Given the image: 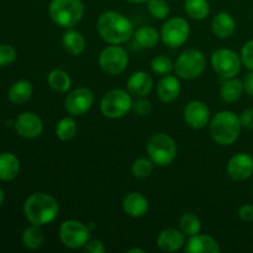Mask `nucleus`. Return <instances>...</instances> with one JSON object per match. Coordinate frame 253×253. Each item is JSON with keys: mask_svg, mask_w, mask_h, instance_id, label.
I'll return each instance as SVG.
<instances>
[{"mask_svg": "<svg viewBox=\"0 0 253 253\" xmlns=\"http://www.w3.org/2000/svg\"><path fill=\"white\" fill-rule=\"evenodd\" d=\"M96 30L101 39L109 44H121L131 39L133 35L132 22L114 10L103 12L96 21Z\"/></svg>", "mask_w": 253, "mask_h": 253, "instance_id": "f257e3e1", "label": "nucleus"}, {"mask_svg": "<svg viewBox=\"0 0 253 253\" xmlns=\"http://www.w3.org/2000/svg\"><path fill=\"white\" fill-rule=\"evenodd\" d=\"M58 212V202L47 193H35L27 198L24 204L25 217L32 225L43 226L49 224L56 219Z\"/></svg>", "mask_w": 253, "mask_h": 253, "instance_id": "f03ea898", "label": "nucleus"}, {"mask_svg": "<svg viewBox=\"0 0 253 253\" xmlns=\"http://www.w3.org/2000/svg\"><path fill=\"white\" fill-rule=\"evenodd\" d=\"M241 128L240 116L229 110L220 111L210 121V135L220 146H230L236 142Z\"/></svg>", "mask_w": 253, "mask_h": 253, "instance_id": "7ed1b4c3", "label": "nucleus"}, {"mask_svg": "<svg viewBox=\"0 0 253 253\" xmlns=\"http://www.w3.org/2000/svg\"><path fill=\"white\" fill-rule=\"evenodd\" d=\"M85 6L82 0H51L48 14L52 21L63 29H72L84 16Z\"/></svg>", "mask_w": 253, "mask_h": 253, "instance_id": "20e7f679", "label": "nucleus"}, {"mask_svg": "<svg viewBox=\"0 0 253 253\" xmlns=\"http://www.w3.org/2000/svg\"><path fill=\"white\" fill-rule=\"evenodd\" d=\"M147 155L153 165L167 167L177 157V145L167 133H155L147 141Z\"/></svg>", "mask_w": 253, "mask_h": 253, "instance_id": "39448f33", "label": "nucleus"}, {"mask_svg": "<svg viewBox=\"0 0 253 253\" xmlns=\"http://www.w3.org/2000/svg\"><path fill=\"white\" fill-rule=\"evenodd\" d=\"M205 67H207V58L204 53L199 49L189 48L179 54L174 63V71L178 78L192 81L202 76L203 72L205 71Z\"/></svg>", "mask_w": 253, "mask_h": 253, "instance_id": "423d86ee", "label": "nucleus"}, {"mask_svg": "<svg viewBox=\"0 0 253 253\" xmlns=\"http://www.w3.org/2000/svg\"><path fill=\"white\" fill-rule=\"evenodd\" d=\"M127 90L113 89L103 96L100 101V110L105 118L120 119L124 118L132 106V98Z\"/></svg>", "mask_w": 253, "mask_h": 253, "instance_id": "0eeeda50", "label": "nucleus"}, {"mask_svg": "<svg viewBox=\"0 0 253 253\" xmlns=\"http://www.w3.org/2000/svg\"><path fill=\"white\" fill-rule=\"evenodd\" d=\"M59 239L68 249L78 250L90 240V230L78 220H66L59 226Z\"/></svg>", "mask_w": 253, "mask_h": 253, "instance_id": "6e6552de", "label": "nucleus"}, {"mask_svg": "<svg viewBox=\"0 0 253 253\" xmlns=\"http://www.w3.org/2000/svg\"><path fill=\"white\" fill-rule=\"evenodd\" d=\"M212 69L221 78H235L241 71V56L229 48H219L211 54Z\"/></svg>", "mask_w": 253, "mask_h": 253, "instance_id": "1a4fd4ad", "label": "nucleus"}, {"mask_svg": "<svg viewBox=\"0 0 253 253\" xmlns=\"http://www.w3.org/2000/svg\"><path fill=\"white\" fill-rule=\"evenodd\" d=\"M189 24L187 20L179 16L168 19L161 30V39H162L163 43L167 44L170 48H178V47L183 46L189 39Z\"/></svg>", "mask_w": 253, "mask_h": 253, "instance_id": "9d476101", "label": "nucleus"}, {"mask_svg": "<svg viewBox=\"0 0 253 253\" xmlns=\"http://www.w3.org/2000/svg\"><path fill=\"white\" fill-rule=\"evenodd\" d=\"M128 64V54L125 48L119 44H110L105 47L99 54V66L105 73L118 76L123 73Z\"/></svg>", "mask_w": 253, "mask_h": 253, "instance_id": "9b49d317", "label": "nucleus"}, {"mask_svg": "<svg viewBox=\"0 0 253 253\" xmlns=\"http://www.w3.org/2000/svg\"><path fill=\"white\" fill-rule=\"evenodd\" d=\"M94 104V94L88 88H77L68 93L64 99V108L67 113L73 116H79L90 110Z\"/></svg>", "mask_w": 253, "mask_h": 253, "instance_id": "f8f14e48", "label": "nucleus"}, {"mask_svg": "<svg viewBox=\"0 0 253 253\" xmlns=\"http://www.w3.org/2000/svg\"><path fill=\"white\" fill-rule=\"evenodd\" d=\"M15 130L21 137L24 138H36L39 137L43 130V123L37 114L31 111L21 113L15 120Z\"/></svg>", "mask_w": 253, "mask_h": 253, "instance_id": "ddd939ff", "label": "nucleus"}, {"mask_svg": "<svg viewBox=\"0 0 253 253\" xmlns=\"http://www.w3.org/2000/svg\"><path fill=\"white\" fill-rule=\"evenodd\" d=\"M227 174L232 180L242 182L253 174V157L249 153H237L227 163Z\"/></svg>", "mask_w": 253, "mask_h": 253, "instance_id": "4468645a", "label": "nucleus"}, {"mask_svg": "<svg viewBox=\"0 0 253 253\" xmlns=\"http://www.w3.org/2000/svg\"><path fill=\"white\" fill-rule=\"evenodd\" d=\"M210 109L203 101L193 100L185 106L184 109V121L189 127L194 130L204 128L209 124Z\"/></svg>", "mask_w": 253, "mask_h": 253, "instance_id": "2eb2a0df", "label": "nucleus"}, {"mask_svg": "<svg viewBox=\"0 0 253 253\" xmlns=\"http://www.w3.org/2000/svg\"><path fill=\"white\" fill-rule=\"evenodd\" d=\"M127 91L135 98H142L147 96L152 91L153 88V79L147 72L137 71L130 76L127 79Z\"/></svg>", "mask_w": 253, "mask_h": 253, "instance_id": "dca6fc26", "label": "nucleus"}, {"mask_svg": "<svg viewBox=\"0 0 253 253\" xmlns=\"http://www.w3.org/2000/svg\"><path fill=\"white\" fill-rule=\"evenodd\" d=\"M185 245V235L182 230L165 229L158 234L157 246L163 252H175Z\"/></svg>", "mask_w": 253, "mask_h": 253, "instance_id": "f3484780", "label": "nucleus"}, {"mask_svg": "<svg viewBox=\"0 0 253 253\" xmlns=\"http://www.w3.org/2000/svg\"><path fill=\"white\" fill-rule=\"evenodd\" d=\"M148 200L147 198L140 192H131L124 198L123 209L125 214L130 217H142L148 211Z\"/></svg>", "mask_w": 253, "mask_h": 253, "instance_id": "a211bd4d", "label": "nucleus"}, {"mask_svg": "<svg viewBox=\"0 0 253 253\" xmlns=\"http://www.w3.org/2000/svg\"><path fill=\"white\" fill-rule=\"evenodd\" d=\"M184 251L187 253H220L221 247L214 237L209 235H194L190 236L185 244Z\"/></svg>", "mask_w": 253, "mask_h": 253, "instance_id": "6ab92c4d", "label": "nucleus"}, {"mask_svg": "<svg viewBox=\"0 0 253 253\" xmlns=\"http://www.w3.org/2000/svg\"><path fill=\"white\" fill-rule=\"evenodd\" d=\"M182 85L178 79V77L167 76L163 77L157 85V95L161 101L163 103H172L179 96Z\"/></svg>", "mask_w": 253, "mask_h": 253, "instance_id": "aec40b11", "label": "nucleus"}, {"mask_svg": "<svg viewBox=\"0 0 253 253\" xmlns=\"http://www.w3.org/2000/svg\"><path fill=\"white\" fill-rule=\"evenodd\" d=\"M235 29H236V22H235V19L229 12L221 11L212 17V34L219 37V39H227V37L232 36Z\"/></svg>", "mask_w": 253, "mask_h": 253, "instance_id": "412c9836", "label": "nucleus"}, {"mask_svg": "<svg viewBox=\"0 0 253 253\" xmlns=\"http://www.w3.org/2000/svg\"><path fill=\"white\" fill-rule=\"evenodd\" d=\"M20 162L19 158L10 152L0 153V180L11 182L19 175Z\"/></svg>", "mask_w": 253, "mask_h": 253, "instance_id": "4be33fe9", "label": "nucleus"}, {"mask_svg": "<svg viewBox=\"0 0 253 253\" xmlns=\"http://www.w3.org/2000/svg\"><path fill=\"white\" fill-rule=\"evenodd\" d=\"M62 43H63L64 49L69 54H72V56H79L85 49L86 42L81 32L73 29H67V31L63 34Z\"/></svg>", "mask_w": 253, "mask_h": 253, "instance_id": "5701e85b", "label": "nucleus"}, {"mask_svg": "<svg viewBox=\"0 0 253 253\" xmlns=\"http://www.w3.org/2000/svg\"><path fill=\"white\" fill-rule=\"evenodd\" d=\"M32 91H34V88H32L31 82L26 81V79H21V81L15 82L10 86L7 96H9V100L12 104L21 105V104L27 103L30 100V98L32 95Z\"/></svg>", "mask_w": 253, "mask_h": 253, "instance_id": "b1692460", "label": "nucleus"}, {"mask_svg": "<svg viewBox=\"0 0 253 253\" xmlns=\"http://www.w3.org/2000/svg\"><path fill=\"white\" fill-rule=\"evenodd\" d=\"M160 32L153 26H141L133 32V39L141 48H153L160 41Z\"/></svg>", "mask_w": 253, "mask_h": 253, "instance_id": "393cba45", "label": "nucleus"}, {"mask_svg": "<svg viewBox=\"0 0 253 253\" xmlns=\"http://www.w3.org/2000/svg\"><path fill=\"white\" fill-rule=\"evenodd\" d=\"M244 91V82L236 78H229L220 88V96L225 103H235L241 98Z\"/></svg>", "mask_w": 253, "mask_h": 253, "instance_id": "a878e982", "label": "nucleus"}, {"mask_svg": "<svg viewBox=\"0 0 253 253\" xmlns=\"http://www.w3.org/2000/svg\"><path fill=\"white\" fill-rule=\"evenodd\" d=\"M47 82H48L49 88L58 93H66L72 85L71 77L63 69H53L49 72L47 76Z\"/></svg>", "mask_w": 253, "mask_h": 253, "instance_id": "bb28decb", "label": "nucleus"}, {"mask_svg": "<svg viewBox=\"0 0 253 253\" xmlns=\"http://www.w3.org/2000/svg\"><path fill=\"white\" fill-rule=\"evenodd\" d=\"M22 245L29 250H37L42 246L44 241V234L42 231L41 226L39 225H32L27 227L24 232H22L21 237Z\"/></svg>", "mask_w": 253, "mask_h": 253, "instance_id": "cd10ccee", "label": "nucleus"}, {"mask_svg": "<svg viewBox=\"0 0 253 253\" xmlns=\"http://www.w3.org/2000/svg\"><path fill=\"white\" fill-rule=\"evenodd\" d=\"M184 10L192 19L204 20L210 14V4L208 0H184Z\"/></svg>", "mask_w": 253, "mask_h": 253, "instance_id": "c85d7f7f", "label": "nucleus"}, {"mask_svg": "<svg viewBox=\"0 0 253 253\" xmlns=\"http://www.w3.org/2000/svg\"><path fill=\"white\" fill-rule=\"evenodd\" d=\"M179 227L185 236H194L202 230V222L199 217L193 212H185L179 220Z\"/></svg>", "mask_w": 253, "mask_h": 253, "instance_id": "c756f323", "label": "nucleus"}, {"mask_svg": "<svg viewBox=\"0 0 253 253\" xmlns=\"http://www.w3.org/2000/svg\"><path fill=\"white\" fill-rule=\"evenodd\" d=\"M77 123L73 118L61 119L56 125V135L59 140L69 141L76 136L77 133Z\"/></svg>", "mask_w": 253, "mask_h": 253, "instance_id": "7c9ffc66", "label": "nucleus"}, {"mask_svg": "<svg viewBox=\"0 0 253 253\" xmlns=\"http://www.w3.org/2000/svg\"><path fill=\"white\" fill-rule=\"evenodd\" d=\"M153 172V162L150 158L140 157L136 158L131 165V173L133 177L140 178V179H145L148 178Z\"/></svg>", "mask_w": 253, "mask_h": 253, "instance_id": "2f4dec72", "label": "nucleus"}, {"mask_svg": "<svg viewBox=\"0 0 253 253\" xmlns=\"http://www.w3.org/2000/svg\"><path fill=\"white\" fill-rule=\"evenodd\" d=\"M151 69L157 76H167L174 69V63L169 57L160 54L151 61Z\"/></svg>", "mask_w": 253, "mask_h": 253, "instance_id": "473e14b6", "label": "nucleus"}, {"mask_svg": "<svg viewBox=\"0 0 253 253\" xmlns=\"http://www.w3.org/2000/svg\"><path fill=\"white\" fill-rule=\"evenodd\" d=\"M147 10L151 16L157 20H165L170 12L169 4L166 0H148Z\"/></svg>", "mask_w": 253, "mask_h": 253, "instance_id": "72a5a7b5", "label": "nucleus"}, {"mask_svg": "<svg viewBox=\"0 0 253 253\" xmlns=\"http://www.w3.org/2000/svg\"><path fill=\"white\" fill-rule=\"evenodd\" d=\"M16 59V49L11 44H0V67H7Z\"/></svg>", "mask_w": 253, "mask_h": 253, "instance_id": "f704fd0d", "label": "nucleus"}, {"mask_svg": "<svg viewBox=\"0 0 253 253\" xmlns=\"http://www.w3.org/2000/svg\"><path fill=\"white\" fill-rule=\"evenodd\" d=\"M131 110L137 116H147L152 110V105L147 99H145V96H142V98H137L135 101L132 100Z\"/></svg>", "mask_w": 253, "mask_h": 253, "instance_id": "c9c22d12", "label": "nucleus"}, {"mask_svg": "<svg viewBox=\"0 0 253 253\" xmlns=\"http://www.w3.org/2000/svg\"><path fill=\"white\" fill-rule=\"evenodd\" d=\"M242 64L250 71H253V40H250L241 48Z\"/></svg>", "mask_w": 253, "mask_h": 253, "instance_id": "e433bc0d", "label": "nucleus"}, {"mask_svg": "<svg viewBox=\"0 0 253 253\" xmlns=\"http://www.w3.org/2000/svg\"><path fill=\"white\" fill-rule=\"evenodd\" d=\"M84 252L85 253H104L105 247L100 240H89L84 246Z\"/></svg>", "mask_w": 253, "mask_h": 253, "instance_id": "4c0bfd02", "label": "nucleus"}, {"mask_svg": "<svg viewBox=\"0 0 253 253\" xmlns=\"http://www.w3.org/2000/svg\"><path fill=\"white\" fill-rule=\"evenodd\" d=\"M239 217L245 222H253V205H242L239 209Z\"/></svg>", "mask_w": 253, "mask_h": 253, "instance_id": "58836bf2", "label": "nucleus"}, {"mask_svg": "<svg viewBox=\"0 0 253 253\" xmlns=\"http://www.w3.org/2000/svg\"><path fill=\"white\" fill-rule=\"evenodd\" d=\"M240 120H241L242 127L247 128V130H253V108L246 109L240 116Z\"/></svg>", "mask_w": 253, "mask_h": 253, "instance_id": "ea45409f", "label": "nucleus"}, {"mask_svg": "<svg viewBox=\"0 0 253 253\" xmlns=\"http://www.w3.org/2000/svg\"><path fill=\"white\" fill-rule=\"evenodd\" d=\"M244 89L247 95L253 98V71L250 72L244 79Z\"/></svg>", "mask_w": 253, "mask_h": 253, "instance_id": "a19ab883", "label": "nucleus"}, {"mask_svg": "<svg viewBox=\"0 0 253 253\" xmlns=\"http://www.w3.org/2000/svg\"><path fill=\"white\" fill-rule=\"evenodd\" d=\"M125 1L131 2V4H143V2H147L148 0H125Z\"/></svg>", "mask_w": 253, "mask_h": 253, "instance_id": "79ce46f5", "label": "nucleus"}, {"mask_svg": "<svg viewBox=\"0 0 253 253\" xmlns=\"http://www.w3.org/2000/svg\"><path fill=\"white\" fill-rule=\"evenodd\" d=\"M4 199H5L4 190H2V189H1V187H0V207H1L2 203H4Z\"/></svg>", "mask_w": 253, "mask_h": 253, "instance_id": "37998d69", "label": "nucleus"}, {"mask_svg": "<svg viewBox=\"0 0 253 253\" xmlns=\"http://www.w3.org/2000/svg\"><path fill=\"white\" fill-rule=\"evenodd\" d=\"M133 252H137V253H145V251L141 249H130L127 250V253H133Z\"/></svg>", "mask_w": 253, "mask_h": 253, "instance_id": "c03bdc74", "label": "nucleus"}, {"mask_svg": "<svg viewBox=\"0 0 253 253\" xmlns=\"http://www.w3.org/2000/svg\"><path fill=\"white\" fill-rule=\"evenodd\" d=\"M252 190H253V189H252Z\"/></svg>", "mask_w": 253, "mask_h": 253, "instance_id": "a18cd8bd", "label": "nucleus"}]
</instances>
